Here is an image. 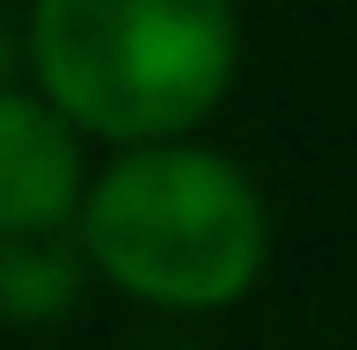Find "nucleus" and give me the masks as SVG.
Returning <instances> with one entry per match:
<instances>
[{"label":"nucleus","mask_w":357,"mask_h":350,"mask_svg":"<svg viewBox=\"0 0 357 350\" xmlns=\"http://www.w3.org/2000/svg\"><path fill=\"white\" fill-rule=\"evenodd\" d=\"M80 204V146L52 102L0 88V241L52 234Z\"/></svg>","instance_id":"7ed1b4c3"},{"label":"nucleus","mask_w":357,"mask_h":350,"mask_svg":"<svg viewBox=\"0 0 357 350\" xmlns=\"http://www.w3.org/2000/svg\"><path fill=\"white\" fill-rule=\"evenodd\" d=\"M29 59L66 124L139 146L219 109L241 29L226 0H37Z\"/></svg>","instance_id":"f257e3e1"},{"label":"nucleus","mask_w":357,"mask_h":350,"mask_svg":"<svg viewBox=\"0 0 357 350\" xmlns=\"http://www.w3.org/2000/svg\"><path fill=\"white\" fill-rule=\"evenodd\" d=\"M0 66H8V29H0Z\"/></svg>","instance_id":"39448f33"},{"label":"nucleus","mask_w":357,"mask_h":350,"mask_svg":"<svg viewBox=\"0 0 357 350\" xmlns=\"http://www.w3.org/2000/svg\"><path fill=\"white\" fill-rule=\"evenodd\" d=\"M66 284H73V270L59 263L52 248H37V241L29 248H15V241L0 248V307L8 314H52L59 299H66Z\"/></svg>","instance_id":"20e7f679"},{"label":"nucleus","mask_w":357,"mask_h":350,"mask_svg":"<svg viewBox=\"0 0 357 350\" xmlns=\"http://www.w3.org/2000/svg\"><path fill=\"white\" fill-rule=\"evenodd\" d=\"M80 241L153 307H226L270 256V212L226 153L139 139L95 190H80Z\"/></svg>","instance_id":"f03ea898"}]
</instances>
